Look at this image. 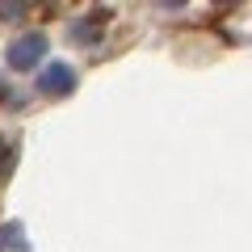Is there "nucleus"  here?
Segmentation results:
<instances>
[{
	"instance_id": "nucleus-1",
	"label": "nucleus",
	"mask_w": 252,
	"mask_h": 252,
	"mask_svg": "<svg viewBox=\"0 0 252 252\" xmlns=\"http://www.w3.org/2000/svg\"><path fill=\"white\" fill-rule=\"evenodd\" d=\"M42 55H46V34H26L9 46L4 59H9L13 72H34V63H42Z\"/></svg>"
},
{
	"instance_id": "nucleus-2",
	"label": "nucleus",
	"mask_w": 252,
	"mask_h": 252,
	"mask_svg": "<svg viewBox=\"0 0 252 252\" xmlns=\"http://www.w3.org/2000/svg\"><path fill=\"white\" fill-rule=\"evenodd\" d=\"M38 89H42L46 97H67V93L76 89V72L67 63H46L42 76H38Z\"/></svg>"
},
{
	"instance_id": "nucleus-3",
	"label": "nucleus",
	"mask_w": 252,
	"mask_h": 252,
	"mask_svg": "<svg viewBox=\"0 0 252 252\" xmlns=\"http://www.w3.org/2000/svg\"><path fill=\"white\" fill-rule=\"evenodd\" d=\"M30 9V0H0V17L4 21H21Z\"/></svg>"
},
{
	"instance_id": "nucleus-4",
	"label": "nucleus",
	"mask_w": 252,
	"mask_h": 252,
	"mask_svg": "<svg viewBox=\"0 0 252 252\" xmlns=\"http://www.w3.org/2000/svg\"><path fill=\"white\" fill-rule=\"evenodd\" d=\"M9 160H13V147H9V139H0V168H9Z\"/></svg>"
},
{
	"instance_id": "nucleus-5",
	"label": "nucleus",
	"mask_w": 252,
	"mask_h": 252,
	"mask_svg": "<svg viewBox=\"0 0 252 252\" xmlns=\"http://www.w3.org/2000/svg\"><path fill=\"white\" fill-rule=\"evenodd\" d=\"M164 4H172V9H177V4H185V0H164Z\"/></svg>"
},
{
	"instance_id": "nucleus-6",
	"label": "nucleus",
	"mask_w": 252,
	"mask_h": 252,
	"mask_svg": "<svg viewBox=\"0 0 252 252\" xmlns=\"http://www.w3.org/2000/svg\"><path fill=\"white\" fill-rule=\"evenodd\" d=\"M215 4H231V0H215Z\"/></svg>"
},
{
	"instance_id": "nucleus-7",
	"label": "nucleus",
	"mask_w": 252,
	"mask_h": 252,
	"mask_svg": "<svg viewBox=\"0 0 252 252\" xmlns=\"http://www.w3.org/2000/svg\"><path fill=\"white\" fill-rule=\"evenodd\" d=\"M0 97H4V84H0Z\"/></svg>"
}]
</instances>
